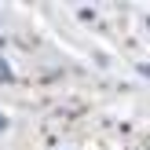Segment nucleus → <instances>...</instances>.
I'll list each match as a JSON object with an SVG mask.
<instances>
[{
  "label": "nucleus",
  "instance_id": "obj_1",
  "mask_svg": "<svg viewBox=\"0 0 150 150\" xmlns=\"http://www.w3.org/2000/svg\"><path fill=\"white\" fill-rule=\"evenodd\" d=\"M0 81H11V70H7L4 62H0Z\"/></svg>",
  "mask_w": 150,
  "mask_h": 150
},
{
  "label": "nucleus",
  "instance_id": "obj_2",
  "mask_svg": "<svg viewBox=\"0 0 150 150\" xmlns=\"http://www.w3.org/2000/svg\"><path fill=\"white\" fill-rule=\"evenodd\" d=\"M4 128H7V117H4V114H0V132H4Z\"/></svg>",
  "mask_w": 150,
  "mask_h": 150
}]
</instances>
